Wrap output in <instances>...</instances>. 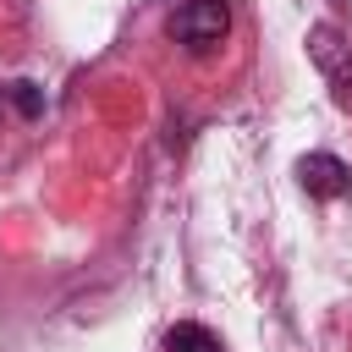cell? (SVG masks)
<instances>
[{"instance_id": "cell-3", "label": "cell", "mask_w": 352, "mask_h": 352, "mask_svg": "<svg viewBox=\"0 0 352 352\" xmlns=\"http://www.w3.org/2000/svg\"><path fill=\"white\" fill-rule=\"evenodd\" d=\"M314 55H319V66L330 72V82H336V99H341V104H352V55L341 50L336 28H314Z\"/></svg>"}, {"instance_id": "cell-1", "label": "cell", "mask_w": 352, "mask_h": 352, "mask_svg": "<svg viewBox=\"0 0 352 352\" xmlns=\"http://www.w3.org/2000/svg\"><path fill=\"white\" fill-rule=\"evenodd\" d=\"M165 38L176 44V55L187 60V72L214 77L220 60L236 50L242 28H236V6L231 0H182L165 16Z\"/></svg>"}, {"instance_id": "cell-2", "label": "cell", "mask_w": 352, "mask_h": 352, "mask_svg": "<svg viewBox=\"0 0 352 352\" xmlns=\"http://www.w3.org/2000/svg\"><path fill=\"white\" fill-rule=\"evenodd\" d=\"M297 176H302V187H308L314 198H341V192L352 187V170H346L336 154H308V160L297 165Z\"/></svg>"}, {"instance_id": "cell-4", "label": "cell", "mask_w": 352, "mask_h": 352, "mask_svg": "<svg viewBox=\"0 0 352 352\" xmlns=\"http://www.w3.org/2000/svg\"><path fill=\"white\" fill-rule=\"evenodd\" d=\"M165 352H226V346H220L214 330H204V324H170V330H165Z\"/></svg>"}]
</instances>
